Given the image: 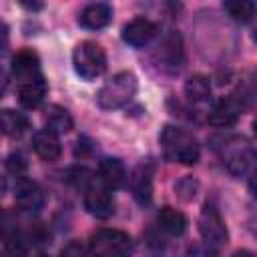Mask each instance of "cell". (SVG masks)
Returning a JSON list of instances; mask_svg holds the SVG:
<instances>
[{"label":"cell","mask_w":257,"mask_h":257,"mask_svg":"<svg viewBox=\"0 0 257 257\" xmlns=\"http://www.w3.org/2000/svg\"><path fill=\"white\" fill-rule=\"evenodd\" d=\"M163 155L167 161L171 163H181V165H197L199 157H201V147L199 141L193 137V133L175 126V124H167L161 131L159 137Z\"/></svg>","instance_id":"6da1fadb"},{"label":"cell","mask_w":257,"mask_h":257,"mask_svg":"<svg viewBox=\"0 0 257 257\" xmlns=\"http://www.w3.org/2000/svg\"><path fill=\"white\" fill-rule=\"evenodd\" d=\"M137 88H139V82L133 72H126V70L116 72L100 86V90L96 92V102L104 110L120 108L133 100V96L137 94Z\"/></svg>","instance_id":"7a4b0ae2"},{"label":"cell","mask_w":257,"mask_h":257,"mask_svg":"<svg viewBox=\"0 0 257 257\" xmlns=\"http://www.w3.org/2000/svg\"><path fill=\"white\" fill-rule=\"evenodd\" d=\"M221 159L233 177H243L257 163V151L245 137H231L221 147Z\"/></svg>","instance_id":"3957f363"},{"label":"cell","mask_w":257,"mask_h":257,"mask_svg":"<svg viewBox=\"0 0 257 257\" xmlns=\"http://www.w3.org/2000/svg\"><path fill=\"white\" fill-rule=\"evenodd\" d=\"M72 66L80 78L94 80L102 76L106 70V54L100 44L92 40H84L72 52Z\"/></svg>","instance_id":"277c9868"},{"label":"cell","mask_w":257,"mask_h":257,"mask_svg":"<svg viewBox=\"0 0 257 257\" xmlns=\"http://www.w3.org/2000/svg\"><path fill=\"white\" fill-rule=\"evenodd\" d=\"M131 251H133V239L118 229H98L88 239V253L92 255L116 257V255H128Z\"/></svg>","instance_id":"5b68a950"},{"label":"cell","mask_w":257,"mask_h":257,"mask_svg":"<svg viewBox=\"0 0 257 257\" xmlns=\"http://www.w3.org/2000/svg\"><path fill=\"white\" fill-rule=\"evenodd\" d=\"M199 233L205 241L207 247L211 249H221L229 241V231L225 227V221L219 213V209L213 203H205L199 215Z\"/></svg>","instance_id":"8992f818"},{"label":"cell","mask_w":257,"mask_h":257,"mask_svg":"<svg viewBox=\"0 0 257 257\" xmlns=\"http://www.w3.org/2000/svg\"><path fill=\"white\" fill-rule=\"evenodd\" d=\"M84 209L96 219H108L114 215V197L102 181H92L84 191Z\"/></svg>","instance_id":"52a82bcc"},{"label":"cell","mask_w":257,"mask_h":257,"mask_svg":"<svg viewBox=\"0 0 257 257\" xmlns=\"http://www.w3.org/2000/svg\"><path fill=\"white\" fill-rule=\"evenodd\" d=\"M14 203L24 213H38L44 207V193L34 181L18 177V183L14 189Z\"/></svg>","instance_id":"ba28073f"},{"label":"cell","mask_w":257,"mask_h":257,"mask_svg":"<svg viewBox=\"0 0 257 257\" xmlns=\"http://www.w3.org/2000/svg\"><path fill=\"white\" fill-rule=\"evenodd\" d=\"M243 112V102L237 96H227L219 100L211 110H209V124L217 128H227L233 126Z\"/></svg>","instance_id":"9c48e42d"},{"label":"cell","mask_w":257,"mask_h":257,"mask_svg":"<svg viewBox=\"0 0 257 257\" xmlns=\"http://www.w3.org/2000/svg\"><path fill=\"white\" fill-rule=\"evenodd\" d=\"M10 74L14 76V80H18V84L40 76V60H38L36 52L30 50V48L18 50V52L12 56Z\"/></svg>","instance_id":"30bf717a"},{"label":"cell","mask_w":257,"mask_h":257,"mask_svg":"<svg viewBox=\"0 0 257 257\" xmlns=\"http://www.w3.org/2000/svg\"><path fill=\"white\" fill-rule=\"evenodd\" d=\"M153 173H155V165L153 163H141L133 175H131V191L137 203L141 205H149L151 197H153Z\"/></svg>","instance_id":"8fae6325"},{"label":"cell","mask_w":257,"mask_h":257,"mask_svg":"<svg viewBox=\"0 0 257 257\" xmlns=\"http://www.w3.org/2000/svg\"><path fill=\"white\" fill-rule=\"evenodd\" d=\"M155 36H157V24L151 22L149 18H133L122 28V40L135 48L149 44Z\"/></svg>","instance_id":"7c38bea8"},{"label":"cell","mask_w":257,"mask_h":257,"mask_svg":"<svg viewBox=\"0 0 257 257\" xmlns=\"http://www.w3.org/2000/svg\"><path fill=\"white\" fill-rule=\"evenodd\" d=\"M32 149L34 153L42 159V161H56L62 153V147H60V141H58V135L50 128H42L38 133H34L32 137Z\"/></svg>","instance_id":"4fadbf2b"},{"label":"cell","mask_w":257,"mask_h":257,"mask_svg":"<svg viewBox=\"0 0 257 257\" xmlns=\"http://www.w3.org/2000/svg\"><path fill=\"white\" fill-rule=\"evenodd\" d=\"M112 20V8L106 2H92L82 8L78 16V24L88 30H100Z\"/></svg>","instance_id":"5bb4252c"},{"label":"cell","mask_w":257,"mask_h":257,"mask_svg":"<svg viewBox=\"0 0 257 257\" xmlns=\"http://www.w3.org/2000/svg\"><path fill=\"white\" fill-rule=\"evenodd\" d=\"M98 181H102L108 189H120L126 181V167L116 157H104L98 163Z\"/></svg>","instance_id":"9a60e30c"},{"label":"cell","mask_w":257,"mask_h":257,"mask_svg":"<svg viewBox=\"0 0 257 257\" xmlns=\"http://www.w3.org/2000/svg\"><path fill=\"white\" fill-rule=\"evenodd\" d=\"M46 92H48V84L42 74L18 84V100L24 108H38L42 104Z\"/></svg>","instance_id":"2e32d148"},{"label":"cell","mask_w":257,"mask_h":257,"mask_svg":"<svg viewBox=\"0 0 257 257\" xmlns=\"http://www.w3.org/2000/svg\"><path fill=\"white\" fill-rule=\"evenodd\" d=\"M157 58L159 62L165 66V68H171V70H179V66L183 64V42H181V36L171 32L159 46L157 50Z\"/></svg>","instance_id":"e0dca14e"},{"label":"cell","mask_w":257,"mask_h":257,"mask_svg":"<svg viewBox=\"0 0 257 257\" xmlns=\"http://www.w3.org/2000/svg\"><path fill=\"white\" fill-rule=\"evenodd\" d=\"M157 223L165 233H169L173 237H179L187 231V217L173 207H163L157 213Z\"/></svg>","instance_id":"ac0fdd59"},{"label":"cell","mask_w":257,"mask_h":257,"mask_svg":"<svg viewBox=\"0 0 257 257\" xmlns=\"http://www.w3.org/2000/svg\"><path fill=\"white\" fill-rule=\"evenodd\" d=\"M185 96H187L191 102H195V104L209 100V96H211V82H209V78L203 76V74L191 76V78L185 82Z\"/></svg>","instance_id":"d6986e66"},{"label":"cell","mask_w":257,"mask_h":257,"mask_svg":"<svg viewBox=\"0 0 257 257\" xmlns=\"http://www.w3.org/2000/svg\"><path fill=\"white\" fill-rule=\"evenodd\" d=\"M44 122H46V128L54 131L56 135L68 133V131L72 128V124H74L70 112H68L66 108L58 106V104H52V106L46 110V118H44Z\"/></svg>","instance_id":"ffe728a7"},{"label":"cell","mask_w":257,"mask_h":257,"mask_svg":"<svg viewBox=\"0 0 257 257\" xmlns=\"http://www.w3.org/2000/svg\"><path fill=\"white\" fill-rule=\"evenodd\" d=\"M223 8L235 22H251L255 16V2L253 0H223Z\"/></svg>","instance_id":"44dd1931"},{"label":"cell","mask_w":257,"mask_h":257,"mask_svg":"<svg viewBox=\"0 0 257 257\" xmlns=\"http://www.w3.org/2000/svg\"><path fill=\"white\" fill-rule=\"evenodd\" d=\"M26 128H28V118L22 112H16V110H10V108L2 110V131H4L6 137L16 139Z\"/></svg>","instance_id":"7402d4cb"},{"label":"cell","mask_w":257,"mask_h":257,"mask_svg":"<svg viewBox=\"0 0 257 257\" xmlns=\"http://www.w3.org/2000/svg\"><path fill=\"white\" fill-rule=\"evenodd\" d=\"M4 167H6V171H8L10 175H14V177H22V175L26 173V167H28V163H26L24 155L16 151V153H10V155L6 157V161H4Z\"/></svg>","instance_id":"603a6c76"},{"label":"cell","mask_w":257,"mask_h":257,"mask_svg":"<svg viewBox=\"0 0 257 257\" xmlns=\"http://www.w3.org/2000/svg\"><path fill=\"white\" fill-rule=\"evenodd\" d=\"M68 181H70L76 189L84 191V189L94 181V177H92V173H90L88 169H84V167H74V169H70V173H68Z\"/></svg>","instance_id":"cb8c5ba5"},{"label":"cell","mask_w":257,"mask_h":257,"mask_svg":"<svg viewBox=\"0 0 257 257\" xmlns=\"http://www.w3.org/2000/svg\"><path fill=\"white\" fill-rule=\"evenodd\" d=\"M175 189H177V193H179L181 199L189 201V199H193L195 193H197V181H193V179H183L181 183H177Z\"/></svg>","instance_id":"d4e9b609"},{"label":"cell","mask_w":257,"mask_h":257,"mask_svg":"<svg viewBox=\"0 0 257 257\" xmlns=\"http://www.w3.org/2000/svg\"><path fill=\"white\" fill-rule=\"evenodd\" d=\"M82 253H88V247L84 249L80 243H76V241H72L68 247H64L62 249V255H82Z\"/></svg>","instance_id":"484cf974"},{"label":"cell","mask_w":257,"mask_h":257,"mask_svg":"<svg viewBox=\"0 0 257 257\" xmlns=\"http://www.w3.org/2000/svg\"><path fill=\"white\" fill-rule=\"evenodd\" d=\"M20 4L26 10H40L44 6V0H20Z\"/></svg>","instance_id":"4316f807"},{"label":"cell","mask_w":257,"mask_h":257,"mask_svg":"<svg viewBox=\"0 0 257 257\" xmlns=\"http://www.w3.org/2000/svg\"><path fill=\"white\" fill-rule=\"evenodd\" d=\"M78 143L82 145V149L76 147V149H74V155H76V157H84V155H88V153H90V145H88V141H86V139H78Z\"/></svg>","instance_id":"83f0119b"},{"label":"cell","mask_w":257,"mask_h":257,"mask_svg":"<svg viewBox=\"0 0 257 257\" xmlns=\"http://www.w3.org/2000/svg\"><path fill=\"white\" fill-rule=\"evenodd\" d=\"M249 191H251V195L257 199V171L251 175V179H249Z\"/></svg>","instance_id":"f1b7e54d"},{"label":"cell","mask_w":257,"mask_h":257,"mask_svg":"<svg viewBox=\"0 0 257 257\" xmlns=\"http://www.w3.org/2000/svg\"><path fill=\"white\" fill-rule=\"evenodd\" d=\"M247 229H249V233L257 239V217H255V219H251V221L247 223Z\"/></svg>","instance_id":"f546056e"},{"label":"cell","mask_w":257,"mask_h":257,"mask_svg":"<svg viewBox=\"0 0 257 257\" xmlns=\"http://www.w3.org/2000/svg\"><path fill=\"white\" fill-rule=\"evenodd\" d=\"M253 88H255V92H257V70L253 72Z\"/></svg>","instance_id":"4dcf8cb0"},{"label":"cell","mask_w":257,"mask_h":257,"mask_svg":"<svg viewBox=\"0 0 257 257\" xmlns=\"http://www.w3.org/2000/svg\"><path fill=\"white\" fill-rule=\"evenodd\" d=\"M253 131H255V135H257V118H255V122H253Z\"/></svg>","instance_id":"1f68e13d"},{"label":"cell","mask_w":257,"mask_h":257,"mask_svg":"<svg viewBox=\"0 0 257 257\" xmlns=\"http://www.w3.org/2000/svg\"><path fill=\"white\" fill-rule=\"evenodd\" d=\"M253 40L257 42V28H255V32H253Z\"/></svg>","instance_id":"d6a6232c"}]
</instances>
